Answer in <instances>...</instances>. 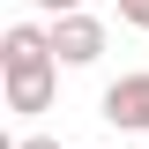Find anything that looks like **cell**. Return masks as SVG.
I'll list each match as a JSON object with an SVG mask.
<instances>
[{"instance_id":"cell-4","label":"cell","mask_w":149,"mask_h":149,"mask_svg":"<svg viewBox=\"0 0 149 149\" xmlns=\"http://www.w3.org/2000/svg\"><path fill=\"white\" fill-rule=\"evenodd\" d=\"M30 60H52V30L8 22V37H0V67H30Z\"/></svg>"},{"instance_id":"cell-6","label":"cell","mask_w":149,"mask_h":149,"mask_svg":"<svg viewBox=\"0 0 149 149\" xmlns=\"http://www.w3.org/2000/svg\"><path fill=\"white\" fill-rule=\"evenodd\" d=\"M30 8H45V15H74L82 0H30Z\"/></svg>"},{"instance_id":"cell-3","label":"cell","mask_w":149,"mask_h":149,"mask_svg":"<svg viewBox=\"0 0 149 149\" xmlns=\"http://www.w3.org/2000/svg\"><path fill=\"white\" fill-rule=\"evenodd\" d=\"M104 119L119 134H149V74H119L104 90Z\"/></svg>"},{"instance_id":"cell-2","label":"cell","mask_w":149,"mask_h":149,"mask_svg":"<svg viewBox=\"0 0 149 149\" xmlns=\"http://www.w3.org/2000/svg\"><path fill=\"white\" fill-rule=\"evenodd\" d=\"M0 74H8V112H22V119L52 112V97H60V60H30V67H0Z\"/></svg>"},{"instance_id":"cell-5","label":"cell","mask_w":149,"mask_h":149,"mask_svg":"<svg viewBox=\"0 0 149 149\" xmlns=\"http://www.w3.org/2000/svg\"><path fill=\"white\" fill-rule=\"evenodd\" d=\"M119 22H134V30H149V0H119Z\"/></svg>"},{"instance_id":"cell-1","label":"cell","mask_w":149,"mask_h":149,"mask_svg":"<svg viewBox=\"0 0 149 149\" xmlns=\"http://www.w3.org/2000/svg\"><path fill=\"white\" fill-rule=\"evenodd\" d=\"M52 60L60 67H97L104 60V22L82 15V8L74 15H52Z\"/></svg>"},{"instance_id":"cell-7","label":"cell","mask_w":149,"mask_h":149,"mask_svg":"<svg viewBox=\"0 0 149 149\" xmlns=\"http://www.w3.org/2000/svg\"><path fill=\"white\" fill-rule=\"evenodd\" d=\"M15 149H60V142H52V134H22Z\"/></svg>"}]
</instances>
